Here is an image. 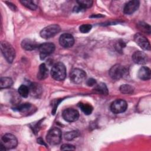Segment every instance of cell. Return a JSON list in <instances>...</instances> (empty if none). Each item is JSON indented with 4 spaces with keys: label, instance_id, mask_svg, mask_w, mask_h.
Listing matches in <instances>:
<instances>
[{
    "label": "cell",
    "instance_id": "cell-8",
    "mask_svg": "<svg viewBox=\"0 0 151 151\" xmlns=\"http://www.w3.org/2000/svg\"><path fill=\"white\" fill-rule=\"evenodd\" d=\"M126 72V68L120 65L116 64L113 65L109 71V74L111 78L114 80H119L123 77Z\"/></svg>",
    "mask_w": 151,
    "mask_h": 151
},
{
    "label": "cell",
    "instance_id": "cell-1",
    "mask_svg": "<svg viewBox=\"0 0 151 151\" xmlns=\"http://www.w3.org/2000/svg\"><path fill=\"white\" fill-rule=\"evenodd\" d=\"M51 77L57 81H62L66 77V68L62 63H57L51 70Z\"/></svg>",
    "mask_w": 151,
    "mask_h": 151
},
{
    "label": "cell",
    "instance_id": "cell-9",
    "mask_svg": "<svg viewBox=\"0 0 151 151\" xmlns=\"http://www.w3.org/2000/svg\"><path fill=\"white\" fill-rule=\"evenodd\" d=\"M38 50L40 52L41 59L43 60L47 55L52 53L54 51L55 45L51 42H45L39 45Z\"/></svg>",
    "mask_w": 151,
    "mask_h": 151
},
{
    "label": "cell",
    "instance_id": "cell-21",
    "mask_svg": "<svg viewBox=\"0 0 151 151\" xmlns=\"http://www.w3.org/2000/svg\"><path fill=\"white\" fill-rule=\"evenodd\" d=\"M94 90L97 93L103 95H107L109 93L107 86L104 83H100L99 84H97L96 86L94 87Z\"/></svg>",
    "mask_w": 151,
    "mask_h": 151
},
{
    "label": "cell",
    "instance_id": "cell-29",
    "mask_svg": "<svg viewBox=\"0 0 151 151\" xmlns=\"http://www.w3.org/2000/svg\"><path fill=\"white\" fill-rule=\"evenodd\" d=\"M91 25L90 24H83L80 27L79 30L82 33H87L91 30Z\"/></svg>",
    "mask_w": 151,
    "mask_h": 151
},
{
    "label": "cell",
    "instance_id": "cell-3",
    "mask_svg": "<svg viewBox=\"0 0 151 151\" xmlns=\"http://www.w3.org/2000/svg\"><path fill=\"white\" fill-rule=\"evenodd\" d=\"M61 131L57 127L51 129L47 133L46 139L47 142L52 145H56L60 143L61 140Z\"/></svg>",
    "mask_w": 151,
    "mask_h": 151
},
{
    "label": "cell",
    "instance_id": "cell-28",
    "mask_svg": "<svg viewBox=\"0 0 151 151\" xmlns=\"http://www.w3.org/2000/svg\"><path fill=\"white\" fill-rule=\"evenodd\" d=\"M31 105L29 103H25L22 105H21L19 106H18V107H17V110L21 112H26L27 111H28V110L31 108Z\"/></svg>",
    "mask_w": 151,
    "mask_h": 151
},
{
    "label": "cell",
    "instance_id": "cell-15",
    "mask_svg": "<svg viewBox=\"0 0 151 151\" xmlns=\"http://www.w3.org/2000/svg\"><path fill=\"white\" fill-rule=\"evenodd\" d=\"M39 45L36 41L29 38L24 39L21 42L22 47L27 51L34 50L38 48Z\"/></svg>",
    "mask_w": 151,
    "mask_h": 151
},
{
    "label": "cell",
    "instance_id": "cell-5",
    "mask_svg": "<svg viewBox=\"0 0 151 151\" xmlns=\"http://www.w3.org/2000/svg\"><path fill=\"white\" fill-rule=\"evenodd\" d=\"M60 31V27L56 24L48 25L42 29L40 32V35L44 39H48L57 35Z\"/></svg>",
    "mask_w": 151,
    "mask_h": 151
},
{
    "label": "cell",
    "instance_id": "cell-26",
    "mask_svg": "<svg viewBox=\"0 0 151 151\" xmlns=\"http://www.w3.org/2000/svg\"><path fill=\"white\" fill-rule=\"evenodd\" d=\"M138 28L139 29H140L142 31L147 33L150 34V27L149 25L145 23V22H140L138 24Z\"/></svg>",
    "mask_w": 151,
    "mask_h": 151
},
{
    "label": "cell",
    "instance_id": "cell-14",
    "mask_svg": "<svg viewBox=\"0 0 151 151\" xmlns=\"http://www.w3.org/2000/svg\"><path fill=\"white\" fill-rule=\"evenodd\" d=\"M140 2L137 0H132L126 4L124 7V12L126 14L130 15L134 12L139 7Z\"/></svg>",
    "mask_w": 151,
    "mask_h": 151
},
{
    "label": "cell",
    "instance_id": "cell-10",
    "mask_svg": "<svg viewBox=\"0 0 151 151\" xmlns=\"http://www.w3.org/2000/svg\"><path fill=\"white\" fill-rule=\"evenodd\" d=\"M135 42L143 50H150V45L148 40L141 33H136L134 36Z\"/></svg>",
    "mask_w": 151,
    "mask_h": 151
},
{
    "label": "cell",
    "instance_id": "cell-7",
    "mask_svg": "<svg viewBox=\"0 0 151 151\" xmlns=\"http://www.w3.org/2000/svg\"><path fill=\"white\" fill-rule=\"evenodd\" d=\"M127 107V104L126 101L122 99H117L113 101L110 105L111 111L115 113L119 114L126 111Z\"/></svg>",
    "mask_w": 151,
    "mask_h": 151
},
{
    "label": "cell",
    "instance_id": "cell-13",
    "mask_svg": "<svg viewBox=\"0 0 151 151\" xmlns=\"http://www.w3.org/2000/svg\"><path fill=\"white\" fill-rule=\"evenodd\" d=\"M132 60L136 64L142 65L147 63L148 57L144 52L137 51H135L132 55Z\"/></svg>",
    "mask_w": 151,
    "mask_h": 151
},
{
    "label": "cell",
    "instance_id": "cell-32",
    "mask_svg": "<svg viewBox=\"0 0 151 151\" xmlns=\"http://www.w3.org/2000/svg\"><path fill=\"white\" fill-rule=\"evenodd\" d=\"M96 84V81L93 78H90L87 81V85L88 86H93Z\"/></svg>",
    "mask_w": 151,
    "mask_h": 151
},
{
    "label": "cell",
    "instance_id": "cell-22",
    "mask_svg": "<svg viewBox=\"0 0 151 151\" xmlns=\"http://www.w3.org/2000/svg\"><path fill=\"white\" fill-rule=\"evenodd\" d=\"M18 91L19 94L24 98L27 97L29 95V93H30L29 87L24 84H22L19 87L18 89Z\"/></svg>",
    "mask_w": 151,
    "mask_h": 151
},
{
    "label": "cell",
    "instance_id": "cell-6",
    "mask_svg": "<svg viewBox=\"0 0 151 151\" xmlns=\"http://www.w3.org/2000/svg\"><path fill=\"white\" fill-rule=\"evenodd\" d=\"M70 80L75 84L81 83L86 78V73L80 68H74L70 73Z\"/></svg>",
    "mask_w": 151,
    "mask_h": 151
},
{
    "label": "cell",
    "instance_id": "cell-12",
    "mask_svg": "<svg viewBox=\"0 0 151 151\" xmlns=\"http://www.w3.org/2000/svg\"><path fill=\"white\" fill-rule=\"evenodd\" d=\"M60 44L65 48L71 47L74 43V38L73 36L70 34H62L59 39Z\"/></svg>",
    "mask_w": 151,
    "mask_h": 151
},
{
    "label": "cell",
    "instance_id": "cell-11",
    "mask_svg": "<svg viewBox=\"0 0 151 151\" xmlns=\"http://www.w3.org/2000/svg\"><path fill=\"white\" fill-rule=\"evenodd\" d=\"M63 117L67 122H73L78 119L79 113L74 109L68 108L63 111Z\"/></svg>",
    "mask_w": 151,
    "mask_h": 151
},
{
    "label": "cell",
    "instance_id": "cell-17",
    "mask_svg": "<svg viewBox=\"0 0 151 151\" xmlns=\"http://www.w3.org/2000/svg\"><path fill=\"white\" fill-rule=\"evenodd\" d=\"M48 70L45 64H41L39 67V70L37 74V78L40 80H44L48 77Z\"/></svg>",
    "mask_w": 151,
    "mask_h": 151
},
{
    "label": "cell",
    "instance_id": "cell-31",
    "mask_svg": "<svg viewBox=\"0 0 151 151\" xmlns=\"http://www.w3.org/2000/svg\"><path fill=\"white\" fill-rule=\"evenodd\" d=\"M125 44L123 41H119L117 43V45L116 46V48L117 50V51H120L123 48H124L125 47Z\"/></svg>",
    "mask_w": 151,
    "mask_h": 151
},
{
    "label": "cell",
    "instance_id": "cell-16",
    "mask_svg": "<svg viewBox=\"0 0 151 151\" xmlns=\"http://www.w3.org/2000/svg\"><path fill=\"white\" fill-rule=\"evenodd\" d=\"M138 77L142 80H149L151 77V72L150 68L147 67H141L138 71Z\"/></svg>",
    "mask_w": 151,
    "mask_h": 151
},
{
    "label": "cell",
    "instance_id": "cell-27",
    "mask_svg": "<svg viewBox=\"0 0 151 151\" xmlns=\"http://www.w3.org/2000/svg\"><path fill=\"white\" fill-rule=\"evenodd\" d=\"M78 135V133L76 131L69 132L65 134V139L68 140H71L75 137H77Z\"/></svg>",
    "mask_w": 151,
    "mask_h": 151
},
{
    "label": "cell",
    "instance_id": "cell-33",
    "mask_svg": "<svg viewBox=\"0 0 151 151\" xmlns=\"http://www.w3.org/2000/svg\"><path fill=\"white\" fill-rule=\"evenodd\" d=\"M6 3L8 4V5L11 8V9H12V10H15V9H16V7H15V6L14 5H13L12 4H11V2H6Z\"/></svg>",
    "mask_w": 151,
    "mask_h": 151
},
{
    "label": "cell",
    "instance_id": "cell-25",
    "mask_svg": "<svg viewBox=\"0 0 151 151\" xmlns=\"http://www.w3.org/2000/svg\"><path fill=\"white\" fill-rule=\"evenodd\" d=\"M120 91L123 94H132L133 93L134 89L129 84H123L120 87Z\"/></svg>",
    "mask_w": 151,
    "mask_h": 151
},
{
    "label": "cell",
    "instance_id": "cell-23",
    "mask_svg": "<svg viewBox=\"0 0 151 151\" xmlns=\"http://www.w3.org/2000/svg\"><path fill=\"white\" fill-rule=\"evenodd\" d=\"M77 2L78 4V6H79L83 11L86 8L91 7L93 4V1L91 0H79L77 1Z\"/></svg>",
    "mask_w": 151,
    "mask_h": 151
},
{
    "label": "cell",
    "instance_id": "cell-18",
    "mask_svg": "<svg viewBox=\"0 0 151 151\" xmlns=\"http://www.w3.org/2000/svg\"><path fill=\"white\" fill-rule=\"evenodd\" d=\"M29 88V92L31 93V94L34 96H38L40 95L41 93V87L40 86L36 83H32L30 85Z\"/></svg>",
    "mask_w": 151,
    "mask_h": 151
},
{
    "label": "cell",
    "instance_id": "cell-24",
    "mask_svg": "<svg viewBox=\"0 0 151 151\" xmlns=\"http://www.w3.org/2000/svg\"><path fill=\"white\" fill-rule=\"evenodd\" d=\"M20 2L27 8L35 10L37 8V5L35 4V1H21Z\"/></svg>",
    "mask_w": 151,
    "mask_h": 151
},
{
    "label": "cell",
    "instance_id": "cell-4",
    "mask_svg": "<svg viewBox=\"0 0 151 151\" xmlns=\"http://www.w3.org/2000/svg\"><path fill=\"white\" fill-rule=\"evenodd\" d=\"M18 144V140L16 137L10 133L4 134L1 138V147H3L4 150L11 149L15 148Z\"/></svg>",
    "mask_w": 151,
    "mask_h": 151
},
{
    "label": "cell",
    "instance_id": "cell-2",
    "mask_svg": "<svg viewBox=\"0 0 151 151\" xmlns=\"http://www.w3.org/2000/svg\"><path fill=\"white\" fill-rule=\"evenodd\" d=\"M1 52L8 63H12L15 57V51L12 46L6 41H2L1 43Z\"/></svg>",
    "mask_w": 151,
    "mask_h": 151
},
{
    "label": "cell",
    "instance_id": "cell-30",
    "mask_svg": "<svg viewBox=\"0 0 151 151\" xmlns=\"http://www.w3.org/2000/svg\"><path fill=\"white\" fill-rule=\"evenodd\" d=\"M74 146L70 144H63L61 147L62 150H75Z\"/></svg>",
    "mask_w": 151,
    "mask_h": 151
},
{
    "label": "cell",
    "instance_id": "cell-20",
    "mask_svg": "<svg viewBox=\"0 0 151 151\" xmlns=\"http://www.w3.org/2000/svg\"><path fill=\"white\" fill-rule=\"evenodd\" d=\"M13 83L12 80L9 77H2L0 80L1 88H5L10 87Z\"/></svg>",
    "mask_w": 151,
    "mask_h": 151
},
{
    "label": "cell",
    "instance_id": "cell-19",
    "mask_svg": "<svg viewBox=\"0 0 151 151\" xmlns=\"http://www.w3.org/2000/svg\"><path fill=\"white\" fill-rule=\"evenodd\" d=\"M78 107L81 109L82 111L86 115H89L93 111V107L88 103H80L78 104Z\"/></svg>",
    "mask_w": 151,
    "mask_h": 151
}]
</instances>
